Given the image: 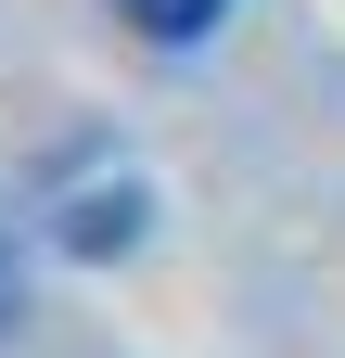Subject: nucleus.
Instances as JSON below:
<instances>
[{
    "label": "nucleus",
    "mask_w": 345,
    "mask_h": 358,
    "mask_svg": "<svg viewBox=\"0 0 345 358\" xmlns=\"http://www.w3.org/2000/svg\"><path fill=\"white\" fill-rule=\"evenodd\" d=\"M115 13L141 26V38H205V26H218V0H115Z\"/></svg>",
    "instance_id": "f257e3e1"
}]
</instances>
